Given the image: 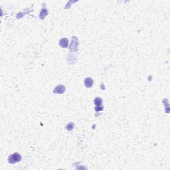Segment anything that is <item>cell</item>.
<instances>
[{
    "mask_svg": "<svg viewBox=\"0 0 170 170\" xmlns=\"http://www.w3.org/2000/svg\"><path fill=\"white\" fill-rule=\"evenodd\" d=\"M21 157L18 154H14L12 155V156H10L9 158V163H15V162H18L20 160Z\"/></svg>",
    "mask_w": 170,
    "mask_h": 170,
    "instance_id": "1",
    "label": "cell"
}]
</instances>
